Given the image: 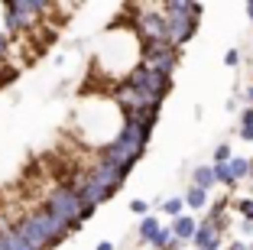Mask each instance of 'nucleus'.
Segmentation results:
<instances>
[{"label":"nucleus","instance_id":"nucleus-1","mask_svg":"<svg viewBox=\"0 0 253 250\" xmlns=\"http://www.w3.org/2000/svg\"><path fill=\"white\" fill-rule=\"evenodd\" d=\"M13 231H16V234H20L26 244H30V247L49 250L55 241H62V237L68 234V224H62V221L55 218L49 208H39V211H33L30 218H23Z\"/></svg>","mask_w":253,"mask_h":250},{"label":"nucleus","instance_id":"nucleus-2","mask_svg":"<svg viewBox=\"0 0 253 250\" xmlns=\"http://www.w3.org/2000/svg\"><path fill=\"white\" fill-rule=\"evenodd\" d=\"M124 182H126V176H124V172H120V169H114L111 162H104V159H101V162L94 166V169H91L88 176L82 179V185H78V195H82V201H84V205H94V208H97L101 201H107V199H111V195H114V192H117Z\"/></svg>","mask_w":253,"mask_h":250},{"label":"nucleus","instance_id":"nucleus-3","mask_svg":"<svg viewBox=\"0 0 253 250\" xmlns=\"http://www.w3.org/2000/svg\"><path fill=\"white\" fill-rule=\"evenodd\" d=\"M166 13V33H169V43L179 49L198 30V16H201V3H185V0H172L163 7Z\"/></svg>","mask_w":253,"mask_h":250},{"label":"nucleus","instance_id":"nucleus-4","mask_svg":"<svg viewBox=\"0 0 253 250\" xmlns=\"http://www.w3.org/2000/svg\"><path fill=\"white\" fill-rule=\"evenodd\" d=\"M45 208H49L62 224H68V234H75V231L82 228V208H84V201H82V195H78V185H59V189L49 195Z\"/></svg>","mask_w":253,"mask_h":250},{"label":"nucleus","instance_id":"nucleus-5","mask_svg":"<svg viewBox=\"0 0 253 250\" xmlns=\"http://www.w3.org/2000/svg\"><path fill=\"white\" fill-rule=\"evenodd\" d=\"M45 10H49V3H39V0H10V3H3L7 30H30V26H36V16Z\"/></svg>","mask_w":253,"mask_h":250},{"label":"nucleus","instance_id":"nucleus-6","mask_svg":"<svg viewBox=\"0 0 253 250\" xmlns=\"http://www.w3.org/2000/svg\"><path fill=\"white\" fill-rule=\"evenodd\" d=\"M140 62L149 65L153 72L172 75L179 65V49L172 43H140Z\"/></svg>","mask_w":253,"mask_h":250},{"label":"nucleus","instance_id":"nucleus-7","mask_svg":"<svg viewBox=\"0 0 253 250\" xmlns=\"http://www.w3.org/2000/svg\"><path fill=\"white\" fill-rule=\"evenodd\" d=\"M172 234L179 237L182 244L195 241V234H198V221H195V218H188V214H182V218H175V221H172Z\"/></svg>","mask_w":253,"mask_h":250},{"label":"nucleus","instance_id":"nucleus-8","mask_svg":"<svg viewBox=\"0 0 253 250\" xmlns=\"http://www.w3.org/2000/svg\"><path fill=\"white\" fill-rule=\"evenodd\" d=\"M214 182H217L214 179V166H198V169L192 172V185H198V189H205V192H208Z\"/></svg>","mask_w":253,"mask_h":250},{"label":"nucleus","instance_id":"nucleus-9","mask_svg":"<svg viewBox=\"0 0 253 250\" xmlns=\"http://www.w3.org/2000/svg\"><path fill=\"white\" fill-rule=\"evenodd\" d=\"M185 205H188V208H205V205H208V192L198 189V185H188V192H185Z\"/></svg>","mask_w":253,"mask_h":250},{"label":"nucleus","instance_id":"nucleus-10","mask_svg":"<svg viewBox=\"0 0 253 250\" xmlns=\"http://www.w3.org/2000/svg\"><path fill=\"white\" fill-rule=\"evenodd\" d=\"M172 244H175V234H172V228H159L156 237L149 241V247H156V250H169Z\"/></svg>","mask_w":253,"mask_h":250},{"label":"nucleus","instance_id":"nucleus-11","mask_svg":"<svg viewBox=\"0 0 253 250\" xmlns=\"http://www.w3.org/2000/svg\"><path fill=\"white\" fill-rule=\"evenodd\" d=\"M159 228H163V224H159L156 218H143V221H140V231H136V234H140V241H143V244H149L153 237H156V231H159Z\"/></svg>","mask_w":253,"mask_h":250},{"label":"nucleus","instance_id":"nucleus-12","mask_svg":"<svg viewBox=\"0 0 253 250\" xmlns=\"http://www.w3.org/2000/svg\"><path fill=\"white\" fill-rule=\"evenodd\" d=\"M0 237H3V244H7V250H36V247H30V244L23 241L16 231H0Z\"/></svg>","mask_w":253,"mask_h":250},{"label":"nucleus","instance_id":"nucleus-13","mask_svg":"<svg viewBox=\"0 0 253 250\" xmlns=\"http://www.w3.org/2000/svg\"><path fill=\"white\" fill-rule=\"evenodd\" d=\"M227 166H231V172H234V179H250V159H244V156H234L231 162H227Z\"/></svg>","mask_w":253,"mask_h":250},{"label":"nucleus","instance_id":"nucleus-14","mask_svg":"<svg viewBox=\"0 0 253 250\" xmlns=\"http://www.w3.org/2000/svg\"><path fill=\"white\" fill-rule=\"evenodd\" d=\"M182 208H185V199H166L163 201V211L172 214V218H182Z\"/></svg>","mask_w":253,"mask_h":250},{"label":"nucleus","instance_id":"nucleus-15","mask_svg":"<svg viewBox=\"0 0 253 250\" xmlns=\"http://www.w3.org/2000/svg\"><path fill=\"white\" fill-rule=\"evenodd\" d=\"M234 159V150L227 147V143H221V147L214 150V166H224V162H231Z\"/></svg>","mask_w":253,"mask_h":250},{"label":"nucleus","instance_id":"nucleus-16","mask_svg":"<svg viewBox=\"0 0 253 250\" xmlns=\"http://www.w3.org/2000/svg\"><path fill=\"white\" fill-rule=\"evenodd\" d=\"M234 208L244 214V221H253V199H240V201H234Z\"/></svg>","mask_w":253,"mask_h":250},{"label":"nucleus","instance_id":"nucleus-17","mask_svg":"<svg viewBox=\"0 0 253 250\" xmlns=\"http://www.w3.org/2000/svg\"><path fill=\"white\" fill-rule=\"evenodd\" d=\"M130 211H133V214H143V218H149V205H146V201H143V199H133V201H130Z\"/></svg>","mask_w":253,"mask_h":250},{"label":"nucleus","instance_id":"nucleus-18","mask_svg":"<svg viewBox=\"0 0 253 250\" xmlns=\"http://www.w3.org/2000/svg\"><path fill=\"white\" fill-rule=\"evenodd\" d=\"M224 62H227L231 68H234V65H240V52H237V49H227V55H224Z\"/></svg>","mask_w":253,"mask_h":250},{"label":"nucleus","instance_id":"nucleus-19","mask_svg":"<svg viewBox=\"0 0 253 250\" xmlns=\"http://www.w3.org/2000/svg\"><path fill=\"white\" fill-rule=\"evenodd\" d=\"M240 127H253V107H247L244 114H240Z\"/></svg>","mask_w":253,"mask_h":250},{"label":"nucleus","instance_id":"nucleus-20","mask_svg":"<svg viewBox=\"0 0 253 250\" xmlns=\"http://www.w3.org/2000/svg\"><path fill=\"white\" fill-rule=\"evenodd\" d=\"M7 49H10V36H7V33H0V55H7Z\"/></svg>","mask_w":253,"mask_h":250},{"label":"nucleus","instance_id":"nucleus-21","mask_svg":"<svg viewBox=\"0 0 253 250\" xmlns=\"http://www.w3.org/2000/svg\"><path fill=\"white\" fill-rule=\"evenodd\" d=\"M240 140L253 143V127H240Z\"/></svg>","mask_w":253,"mask_h":250},{"label":"nucleus","instance_id":"nucleus-22","mask_svg":"<svg viewBox=\"0 0 253 250\" xmlns=\"http://www.w3.org/2000/svg\"><path fill=\"white\" fill-rule=\"evenodd\" d=\"M91 214H94V205H84V208H82V224L91 218Z\"/></svg>","mask_w":253,"mask_h":250},{"label":"nucleus","instance_id":"nucleus-23","mask_svg":"<svg viewBox=\"0 0 253 250\" xmlns=\"http://www.w3.org/2000/svg\"><path fill=\"white\" fill-rule=\"evenodd\" d=\"M227 250H250V247H247L244 241H234V244H231V247H227Z\"/></svg>","mask_w":253,"mask_h":250},{"label":"nucleus","instance_id":"nucleus-24","mask_svg":"<svg viewBox=\"0 0 253 250\" xmlns=\"http://www.w3.org/2000/svg\"><path fill=\"white\" fill-rule=\"evenodd\" d=\"M247 104H250V107H253V81H250V85H247Z\"/></svg>","mask_w":253,"mask_h":250},{"label":"nucleus","instance_id":"nucleus-25","mask_svg":"<svg viewBox=\"0 0 253 250\" xmlns=\"http://www.w3.org/2000/svg\"><path fill=\"white\" fill-rule=\"evenodd\" d=\"M94 250H114V244H111V241H101V244H97Z\"/></svg>","mask_w":253,"mask_h":250},{"label":"nucleus","instance_id":"nucleus-26","mask_svg":"<svg viewBox=\"0 0 253 250\" xmlns=\"http://www.w3.org/2000/svg\"><path fill=\"white\" fill-rule=\"evenodd\" d=\"M247 13H250V20H253V3H247Z\"/></svg>","mask_w":253,"mask_h":250},{"label":"nucleus","instance_id":"nucleus-27","mask_svg":"<svg viewBox=\"0 0 253 250\" xmlns=\"http://www.w3.org/2000/svg\"><path fill=\"white\" fill-rule=\"evenodd\" d=\"M250 179H253V159H250Z\"/></svg>","mask_w":253,"mask_h":250}]
</instances>
